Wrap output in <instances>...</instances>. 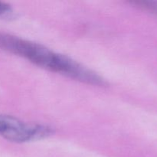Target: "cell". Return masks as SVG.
Returning <instances> with one entry per match:
<instances>
[{
  "mask_svg": "<svg viewBox=\"0 0 157 157\" xmlns=\"http://www.w3.org/2000/svg\"><path fill=\"white\" fill-rule=\"evenodd\" d=\"M13 15L12 7L6 3L0 2V18H12Z\"/></svg>",
  "mask_w": 157,
  "mask_h": 157,
  "instance_id": "cell-3",
  "label": "cell"
},
{
  "mask_svg": "<svg viewBox=\"0 0 157 157\" xmlns=\"http://www.w3.org/2000/svg\"><path fill=\"white\" fill-rule=\"evenodd\" d=\"M0 48L25 58L42 68L84 84L98 87L107 85V81L96 72L67 55L56 53L41 44L0 32Z\"/></svg>",
  "mask_w": 157,
  "mask_h": 157,
  "instance_id": "cell-1",
  "label": "cell"
},
{
  "mask_svg": "<svg viewBox=\"0 0 157 157\" xmlns=\"http://www.w3.org/2000/svg\"><path fill=\"white\" fill-rule=\"evenodd\" d=\"M144 9L157 14V2H152V1L144 2Z\"/></svg>",
  "mask_w": 157,
  "mask_h": 157,
  "instance_id": "cell-4",
  "label": "cell"
},
{
  "mask_svg": "<svg viewBox=\"0 0 157 157\" xmlns=\"http://www.w3.org/2000/svg\"><path fill=\"white\" fill-rule=\"evenodd\" d=\"M54 133L48 126L31 124L7 115H0V136L15 143H25L44 139Z\"/></svg>",
  "mask_w": 157,
  "mask_h": 157,
  "instance_id": "cell-2",
  "label": "cell"
}]
</instances>
